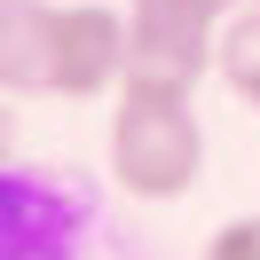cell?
I'll use <instances>...</instances> for the list:
<instances>
[{"label": "cell", "mask_w": 260, "mask_h": 260, "mask_svg": "<svg viewBox=\"0 0 260 260\" xmlns=\"http://www.w3.org/2000/svg\"><path fill=\"white\" fill-rule=\"evenodd\" d=\"M244 0H126V32H134V79H166V87H197L213 71L221 24Z\"/></svg>", "instance_id": "2"}, {"label": "cell", "mask_w": 260, "mask_h": 260, "mask_svg": "<svg viewBox=\"0 0 260 260\" xmlns=\"http://www.w3.org/2000/svg\"><path fill=\"white\" fill-rule=\"evenodd\" d=\"M197 174H205V126L189 111V87L126 71L111 111V181L142 205H174L197 189Z\"/></svg>", "instance_id": "1"}, {"label": "cell", "mask_w": 260, "mask_h": 260, "mask_svg": "<svg viewBox=\"0 0 260 260\" xmlns=\"http://www.w3.org/2000/svg\"><path fill=\"white\" fill-rule=\"evenodd\" d=\"M126 63H134L126 8H103V0L55 8V95H71V103L111 95V87H126Z\"/></svg>", "instance_id": "3"}, {"label": "cell", "mask_w": 260, "mask_h": 260, "mask_svg": "<svg viewBox=\"0 0 260 260\" xmlns=\"http://www.w3.org/2000/svg\"><path fill=\"white\" fill-rule=\"evenodd\" d=\"M8 158H16V111H8V95H0V174H8Z\"/></svg>", "instance_id": "8"}, {"label": "cell", "mask_w": 260, "mask_h": 260, "mask_svg": "<svg viewBox=\"0 0 260 260\" xmlns=\"http://www.w3.org/2000/svg\"><path fill=\"white\" fill-rule=\"evenodd\" d=\"M205 260H260V213L221 221V229H213V244H205Z\"/></svg>", "instance_id": "7"}, {"label": "cell", "mask_w": 260, "mask_h": 260, "mask_svg": "<svg viewBox=\"0 0 260 260\" xmlns=\"http://www.w3.org/2000/svg\"><path fill=\"white\" fill-rule=\"evenodd\" d=\"M0 95H55V0H0Z\"/></svg>", "instance_id": "5"}, {"label": "cell", "mask_w": 260, "mask_h": 260, "mask_svg": "<svg viewBox=\"0 0 260 260\" xmlns=\"http://www.w3.org/2000/svg\"><path fill=\"white\" fill-rule=\"evenodd\" d=\"M79 244V213L55 181L40 174H0V260H71Z\"/></svg>", "instance_id": "4"}, {"label": "cell", "mask_w": 260, "mask_h": 260, "mask_svg": "<svg viewBox=\"0 0 260 260\" xmlns=\"http://www.w3.org/2000/svg\"><path fill=\"white\" fill-rule=\"evenodd\" d=\"M213 71H221L237 95H252L260 87V0H244L237 16L221 24V48H213Z\"/></svg>", "instance_id": "6"}, {"label": "cell", "mask_w": 260, "mask_h": 260, "mask_svg": "<svg viewBox=\"0 0 260 260\" xmlns=\"http://www.w3.org/2000/svg\"><path fill=\"white\" fill-rule=\"evenodd\" d=\"M244 103H252V111H260V87H252V95H244Z\"/></svg>", "instance_id": "9"}]
</instances>
